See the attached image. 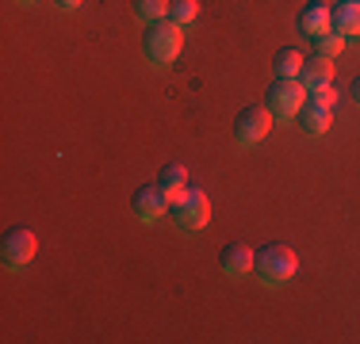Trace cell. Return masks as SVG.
I'll return each instance as SVG.
<instances>
[{"mask_svg":"<svg viewBox=\"0 0 360 344\" xmlns=\"http://www.w3.org/2000/svg\"><path fill=\"white\" fill-rule=\"evenodd\" d=\"M142 46H146V58H150L153 65H169L176 62L180 46H184V31H180L176 20H153L146 23V34H142Z\"/></svg>","mask_w":360,"mask_h":344,"instance_id":"6da1fadb","label":"cell"},{"mask_svg":"<svg viewBox=\"0 0 360 344\" xmlns=\"http://www.w3.org/2000/svg\"><path fill=\"white\" fill-rule=\"evenodd\" d=\"M169 218H173L176 226H184V230L207 226V222H211V199H207V192H203V187H195V184H188L184 192L169 195Z\"/></svg>","mask_w":360,"mask_h":344,"instance_id":"7a4b0ae2","label":"cell"},{"mask_svg":"<svg viewBox=\"0 0 360 344\" xmlns=\"http://www.w3.org/2000/svg\"><path fill=\"white\" fill-rule=\"evenodd\" d=\"M299 268V256L291 253L288 245H264L261 253L253 256V272L261 283H269V287H280V283H288L291 275Z\"/></svg>","mask_w":360,"mask_h":344,"instance_id":"3957f363","label":"cell"},{"mask_svg":"<svg viewBox=\"0 0 360 344\" xmlns=\"http://www.w3.org/2000/svg\"><path fill=\"white\" fill-rule=\"evenodd\" d=\"M272 131V111L269 103H245L234 119V138L238 145H257L264 134Z\"/></svg>","mask_w":360,"mask_h":344,"instance_id":"277c9868","label":"cell"},{"mask_svg":"<svg viewBox=\"0 0 360 344\" xmlns=\"http://www.w3.org/2000/svg\"><path fill=\"white\" fill-rule=\"evenodd\" d=\"M303 103H307V88L299 77H276L269 84V111L272 115H299Z\"/></svg>","mask_w":360,"mask_h":344,"instance_id":"5b68a950","label":"cell"},{"mask_svg":"<svg viewBox=\"0 0 360 344\" xmlns=\"http://www.w3.org/2000/svg\"><path fill=\"white\" fill-rule=\"evenodd\" d=\"M35 234H31L27 226H12L4 234V245H0V256H4V264L12 272H20V268H27L31 264V256H35Z\"/></svg>","mask_w":360,"mask_h":344,"instance_id":"8992f818","label":"cell"},{"mask_svg":"<svg viewBox=\"0 0 360 344\" xmlns=\"http://www.w3.org/2000/svg\"><path fill=\"white\" fill-rule=\"evenodd\" d=\"M131 211H134V218H142V222H158L161 214H169V195L158 187V180H153V184H142L139 192L131 195Z\"/></svg>","mask_w":360,"mask_h":344,"instance_id":"52a82bcc","label":"cell"},{"mask_svg":"<svg viewBox=\"0 0 360 344\" xmlns=\"http://www.w3.org/2000/svg\"><path fill=\"white\" fill-rule=\"evenodd\" d=\"M253 256L257 253H250V245H238V241H234V245H226L219 253V268H222V275H234V279H238V275H250L253 272Z\"/></svg>","mask_w":360,"mask_h":344,"instance_id":"ba28073f","label":"cell"},{"mask_svg":"<svg viewBox=\"0 0 360 344\" xmlns=\"http://www.w3.org/2000/svg\"><path fill=\"white\" fill-rule=\"evenodd\" d=\"M330 31H338L341 39H356L360 34V4L338 0V4L330 8Z\"/></svg>","mask_w":360,"mask_h":344,"instance_id":"9c48e42d","label":"cell"},{"mask_svg":"<svg viewBox=\"0 0 360 344\" xmlns=\"http://www.w3.org/2000/svg\"><path fill=\"white\" fill-rule=\"evenodd\" d=\"M299 31H307L314 39V34L330 31V4H322V0H307L303 8H299Z\"/></svg>","mask_w":360,"mask_h":344,"instance_id":"30bf717a","label":"cell"},{"mask_svg":"<svg viewBox=\"0 0 360 344\" xmlns=\"http://www.w3.org/2000/svg\"><path fill=\"white\" fill-rule=\"evenodd\" d=\"M299 81L303 88H319V84H333V58H322V54H311L299 69Z\"/></svg>","mask_w":360,"mask_h":344,"instance_id":"8fae6325","label":"cell"},{"mask_svg":"<svg viewBox=\"0 0 360 344\" xmlns=\"http://www.w3.org/2000/svg\"><path fill=\"white\" fill-rule=\"evenodd\" d=\"M158 187H161L165 195L184 192V187H188V168L180 165V161H165V165H161V172H158Z\"/></svg>","mask_w":360,"mask_h":344,"instance_id":"7c38bea8","label":"cell"},{"mask_svg":"<svg viewBox=\"0 0 360 344\" xmlns=\"http://www.w3.org/2000/svg\"><path fill=\"white\" fill-rule=\"evenodd\" d=\"M299 126H303L307 134H326L330 131V107L303 103V107H299Z\"/></svg>","mask_w":360,"mask_h":344,"instance_id":"4fadbf2b","label":"cell"},{"mask_svg":"<svg viewBox=\"0 0 360 344\" xmlns=\"http://www.w3.org/2000/svg\"><path fill=\"white\" fill-rule=\"evenodd\" d=\"M303 62L307 54H299V46H280L276 58H272V69H276V77H299Z\"/></svg>","mask_w":360,"mask_h":344,"instance_id":"5bb4252c","label":"cell"},{"mask_svg":"<svg viewBox=\"0 0 360 344\" xmlns=\"http://www.w3.org/2000/svg\"><path fill=\"white\" fill-rule=\"evenodd\" d=\"M131 8L142 23H153V20H165L169 15V0H131Z\"/></svg>","mask_w":360,"mask_h":344,"instance_id":"9a60e30c","label":"cell"},{"mask_svg":"<svg viewBox=\"0 0 360 344\" xmlns=\"http://www.w3.org/2000/svg\"><path fill=\"white\" fill-rule=\"evenodd\" d=\"M341 46H345V39H341L338 31H322V34H314V54H322V58H338V54H341Z\"/></svg>","mask_w":360,"mask_h":344,"instance_id":"2e32d148","label":"cell"},{"mask_svg":"<svg viewBox=\"0 0 360 344\" xmlns=\"http://www.w3.org/2000/svg\"><path fill=\"white\" fill-rule=\"evenodd\" d=\"M200 15V0H169V20H176L180 27L192 23Z\"/></svg>","mask_w":360,"mask_h":344,"instance_id":"e0dca14e","label":"cell"},{"mask_svg":"<svg viewBox=\"0 0 360 344\" xmlns=\"http://www.w3.org/2000/svg\"><path fill=\"white\" fill-rule=\"evenodd\" d=\"M307 103H319V107H333V103H338V88H333V84H319V88H307Z\"/></svg>","mask_w":360,"mask_h":344,"instance_id":"ac0fdd59","label":"cell"},{"mask_svg":"<svg viewBox=\"0 0 360 344\" xmlns=\"http://www.w3.org/2000/svg\"><path fill=\"white\" fill-rule=\"evenodd\" d=\"M54 4H58V8H62V12H73V8H77V4H81V0H54Z\"/></svg>","mask_w":360,"mask_h":344,"instance_id":"d6986e66","label":"cell"},{"mask_svg":"<svg viewBox=\"0 0 360 344\" xmlns=\"http://www.w3.org/2000/svg\"><path fill=\"white\" fill-rule=\"evenodd\" d=\"M349 92H353V100L360 103V77H356V81H353V88H349Z\"/></svg>","mask_w":360,"mask_h":344,"instance_id":"ffe728a7","label":"cell"},{"mask_svg":"<svg viewBox=\"0 0 360 344\" xmlns=\"http://www.w3.org/2000/svg\"><path fill=\"white\" fill-rule=\"evenodd\" d=\"M20 4H35V0H20Z\"/></svg>","mask_w":360,"mask_h":344,"instance_id":"44dd1931","label":"cell"},{"mask_svg":"<svg viewBox=\"0 0 360 344\" xmlns=\"http://www.w3.org/2000/svg\"><path fill=\"white\" fill-rule=\"evenodd\" d=\"M345 4H360V0H345Z\"/></svg>","mask_w":360,"mask_h":344,"instance_id":"7402d4cb","label":"cell"}]
</instances>
